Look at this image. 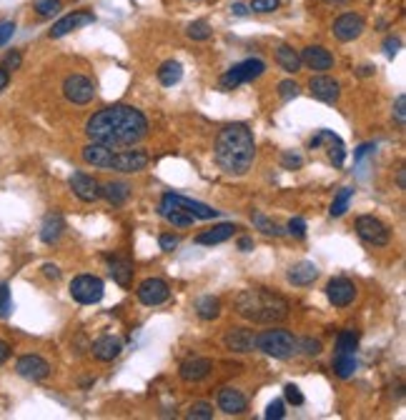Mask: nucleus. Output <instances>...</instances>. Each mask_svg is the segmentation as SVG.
<instances>
[{"label":"nucleus","instance_id":"nucleus-5","mask_svg":"<svg viewBox=\"0 0 406 420\" xmlns=\"http://www.w3.org/2000/svg\"><path fill=\"white\" fill-rule=\"evenodd\" d=\"M105 286L96 275H78L70 280V298L80 305H96L103 300Z\"/></svg>","mask_w":406,"mask_h":420},{"label":"nucleus","instance_id":"nucleus-6","mask_svg":"<svg viewBox=\"0 0 406 420\" xmlns=\"http://www.w3.org/2000/svg\"><path fill=\"white\" fill-rule=\"evenodd\" d=\"M264 73H266V63L259 61V58H248V61H241L228 68L226 75L221 78V86L223 88L243 86V83H251V80L261 78Z\"/></svg>","mask_w":406,"mask_h":420},{"label":"nucleus","instance_id":"nucleus-43","mask_svg":"<svg viewBox=\"0 0 406 420\" xmlns=\"http://www.w3.org/2000/svg\"><path fill=\"white\" fill-rule=\"evenodd\" d=\"M283 415H286V405H283V400H271L269 408H266L264 418L266 420H281Z\"/></svg>","mask_w":406,"mask_h":420},{"label":"nucleus","instance_id":"nucleus-25","mask_svg":"<svg viewBox=\"0 0 406 420\" xmlns=\"http://www.w3.org/2000/svg\"><path fill=\"white\" fill-rule=\"evenodd\" d=\"M319 278V268H316L314 263H308V260H301V263H296V265H291L289 270V280L294 283V286H311L314 280Z\"/></svg>","mask_w":406,"mask_h":420},{"label":"nucleus","instance_id":"nucleus-13","mask_svg":"<svg viewBox=\"0 0 406 420\" xmlns=\"http://www.w3.org/2000/svg\"><path fill=\"white\" fill-rule=\"evenodd\" d=\"M91 23H96V15H93L91 10H73V13H68V15H63L58 23H53V28H50V38L58 40V38L78 31V28H86V25H91Z\"/></svg>","mask_w":406,"mask_h":420},{"label":"nucleus","instance_id":"nucleus-46","mask_svg":"<svg viewBox=\"0 0 406 420\" xmlns=\"http://www.w3.org/2000/svg\"><path fill=\"white\" fill-rule=\"evenodd\" d=\"M281 165L286 168V171H296V168H301V165H303V158L299 155V153L289 150V153H283Z\"/></svg>","mask_w":406,"mask_h":420},{"label":"nucleus","instance_id":"nucleus-3","mask_svg":"<svg viewBox=\"0 0 406 420\" xmlns=\"http://www.w3.org/2000/svg\"><path fill=\"white\" fill-rule=\"evenodd\" d=\"M289 300L269 288H248L236 295V313L251 323H281L289 318Z\"/></svg>","mask_w":406,"mask_h":420},{"label":"nucleus","instance_id":"nucleus-12","mask_svg":"<svg viewBox=\"0 0 406 420\" xmlns=\"http://www.w3.org/2000/svg\"><path fill=\"white\" fill-rule=\"evenodd\" d=\"M366 31V20L359 15V13H344L333 20V36L341 40V43H351L356 40L361 33Z\"/></svg>","mask_w":406,"mask_h":420},{"label":"nucleus","instance_id":"nucleus-2","mask_svg":"<svg viewBox=\"0 0 406 420\" xmlns=\"http://www.w3.org/2000/svg\"><path fill=\"white\" fill-rule=\"evenodd\" d=\"M216 163L228 176H246L256 158V143L253 133L243 123H234L218 133L216 138Z\"/></svg>","mask_w":406,"mask_h":420},{"label":"nucleus","instance_id":"nucleus-60","mask_svg":"<svg viewBox=\"0 0 406 420\" xmlns=\"http://www.w3.org/2000/svg\"><path fill=\"white\" fill-rule=\"evenodd\" d=\"M396 180H399V188L404 190L406 188V173H404V168H399V173H396Z\"/></svg>","mask_w":406,"mask_h":420},{"label":"nucleus","instance_id":"nucleus-57","mask_svg":"<svg viewBox=\"0 0 406 420\" xmlns=\"http://www.w3.org/2000/svg\"><path fill=\"white\" fill-rule=\"evenodd\" d=\"M8 358H10V345H8L6 341H0V366H3Z\"/></svg>","mask_w":406,"mask_h":420},{"label":"nucleus","instance_id":"nucleus-45","mask_svg":"<svg viewBox=\"0 0 406 420\" xmlns=\"http://www.w3.org/2000/svg\"><path fill=\"white\" fill-rule=\"evenodd\" d=\"M281 6V0H251V10L253 13H273Z\"/></svg>","mask_w":406,"mask_h":420},{"label":"nucleus","instance_id":"nucleus-54","mask_svg":"<svg viewBox=\"0 0 406 420\" xmlns=\"http://www.w3.org/2000/svg\"><path fill=\"white\" fill-rule=\"evenodd\" d=\"M43 273H45V278H50V280H58V278H61V268H58V265H53V263H45V265H43Z\"/></svg>","mask_w":406,"mask_h":420},{"label":"nucleus","instance_id":"nucleus-22","mask_svg":"<svg viewBox=\"0 0 406 420\" xmlns=\"http://www.w3.org/2000/svg\"><path fill=\"white\" fill-rule=\"evenodd\" d=\"M246 396L236 388H221L218 390V408L226 415H241L246 410Z\"/></svg>","mask_w":406,"mask_h":420},{"label":"nucleus","instance_id":"nucleus-17","mask_svg":"<svg viewBox=\"0 0 406 420\" xmlns=\"http://www.w3.org/2000/svg\"><path fill=\"white\" fill-rule=\"evenodd\" d=\"M308 91H311V95H314L316 100L329 105L336 103L338 95H341V86H338L333 78H329V75H314V78L308 80Z\"/></svg>","mask_w":406,"mask_h":420},{"label":"nucleus","instance_id":"nucleus-42","mask_svg":"<svg viewBox=\"0 0 406 420\" xmlns=\"http://www.w3.org/2000/svg\"><path fill=\"white\" fill-rule=\"evenodd\" d=\"M278 95H281L283 103H289V100H294L299 95V86H296L294 80H281L278 83Z\"/></svg>","mask_w":406,"mask_h":420},{"label":"nucleus","instance_id":"nucleus-30","mask_svg":"<svg viewBox=\"0 0 406 420\" xmlns=\"http://www.w3.org/2000/svg\"><path fill=\"white\" fill-rule=\"evenodd\" d=\"M276 63L286 70V73H296L301 68V55L296 53L291 45H278L276 48Z\"/></svg>","mask_w":406,"mask_h":420},{"label":"nucleus","instance_id":"nucleus-1","mask_svg":"<svg viewBox=\"0 0 406 420\" xmlns=\"http://www.w3.org/2000/svg\"><path fill=\"white\" fill-rule=\"evenodd\" d=\"M148 133V120L141 110L133 105H111L98 113H93V118L86 123V135L91 143H100L108 148H128L141 143Z\"/></svg>","mask_w":406,"mask_h":420},{"label":"nucleus","instance_id":"nucleus-41","mask_svg":"<svg viewBox=\"0 0 406 420\" xmlns=\"http://www.w3.org/2000/svg\"><path fill=\"white\" fill-rule=\"evenodd\" d=\"M10 311H13L10 288H8V283H0V318H8Z\"/></svg>","mask_w":406,"mask_h":420},{"label":"nucleus","instance_id":"nucleus-40","mask_svg":"<svg viewBox=\"0 0 406 420\" xmlns=\"http://www.w3.org/2000/svg\"><path fill=\"white\" fill-rule=\"evenodd\" d=\"M188 418L191 420H211L213 418V405L211 403H193L191 408H188Z\"/></svg>","mask_w":406,"mask_h":420},{"label":"nucleus","instance_id":"nucleus-50","mask_svg":"<svg viewBox=\"0 0 406 420\" xmlns=\"http://www.w3.org/2000/svg\"><path fill=\"white\" fill-rule=\"evenodd\" d=\"M283 396H286L289 403H294V405H303V396H301V390H299V385L289 383L283 388Z\"/></svg>","mask_w":406,"mask_h":420},{"label":"nucleus","instance_id":"nucleus-8","mask_svg":"<svg viewBox=\"0 0 406 420\" xmlns=\"http://www.w3.org/2000/svg\"><path fill=\"white\" fill-rule=\"evenodd\" d=\"M356 233H359V238H361L363 243L376 245V248L386 245L389 238H391L389 228L384 226L379 218H374V215H361V218L356 220Z\"/></svg>","mask_w":406,"mask_h":420},{"label":"nucleus","instance_id":"nucleus-19","mask_svg":"<svg viewBox=\"0 0 406 420\" xmlns=\"http://www.w3.org/2000/svg\"><path fill=\"white\" fill-rule=\"evenodd\" d=\"M70 188H73V193L78 195L83 203H93L100 198L98 180L93 176H86V173H73V176H70Z\"/></svg>","mask_w":406,"mask_h":420},{"label":"nucleus","instance_id":"nucleus-33","mask_svg":"<svg viewBox=\"0 0 406 420\" xmlns=\"http://www.w3.org/2000/svg\"><path fill=\"white\" fill-rule=\"evenodd\" d=\"M160 215L171 223V226H176V228H188V226H193V218L188 213H183V210H179V208H173V205H168V203H163L160 201Z\"/></svg>","mask_w":406,"mask_h":420},{"label":"nucleus","instance_id":"nucleus-52","mask_svg":"<svg viewBox=\"0 0 406 420\" xmlns=\"http://www.w3.org/2000/svg\"><path fill=\"white\" fill-rule=\"evenodd\" d=\"M399 50H401V40H399V38L389 36L386 40H384V53H386V58H394Z\"/></svg>","mask_w":406,"mask_h":420},{"label":"nucleus","instance_id":"nucleus-18","mask_svg":"<svg viewBox=\"0 0 406 420\" xmlns=\"http://www.w3.org/2000/svg\"><path fill=\"white\" fill-rule=\"evenodd\" d=\"M211 371H213V363H211L209 358H198V355H193V358L181 363L179 375L183 378L186 383H201L203 378L211 375Z\"/></svg>","mask_w":406,"mask_h":420},{"label":"nucleus","instance_id":"nucleus-23","mask_svg":"<svg viewBox=\"0 0 406 420\" xmlns=\"http://www.w3.org/2000/svg\"><path fill=\"white\" fill-rule=\"evenodd\" d=\"M63 231H66V218L61 213H48L43 218V226H40V240L45 245H53L61 240Z\"/></svg>","mask_w":406,"mask_h":420},{"label":"nucleus","instance_id":"nucleus-44","mask_svg":"<svg viewBox=\"0 0 406 420\" xmlns=\"http://www.w3.org/2000/svg\"><path fill=\"white\" fill-rule=\"evenodd\" d=\"M394 118H396V123H399L401 128L406 125V95L404 93H399L396 95V100H394Z\"/></svg>","mask_w":406,"mask_h":420},{"label":"nucleus","instance_id":"nucleus-16","mask_svg":"<svg viewBox=\"0 0 406 420\" xmlns=\"http://www.w3.org/2000/svg\"><path fill=\"white\" fill-rule=\"evenodd\" d=\"M326 298L333 308H346L356 298V286L349 278H333L326 286Z\"/></svg>","mask_w":406,"mask_h":420},{"label":"nucleus","instance_id":"nucleus-11","mask_svg":"<svg viewBox=\"0 0 406 420\" xmlns=\"http://www.w3.org/2000/svg\"><path fill=\"white\" fill-rule=\"evenodd\" d=\"M135 293H138V300H141L143 305H148V308L163 305L171 298V288H168L166 280H160V278H146Z\"/></svg>","mask_w":406,"mask_h":420},{"label":"nucleus","instance_id":"nucleus-21","mask_svg":"<svg viewBox=\"0 0 406 420\" xmlns=\"http://www.w3.org/2000/svg\"><path fill=\"white\" fill-rule=\"evenodd\" d=\"M226 348L234 353H251L256 348V333L248 328H231L226 333Z\"/></svg>","mask_w":406,"mask_h":420},{"label":"nucleus","instance_id":"nucleus-4","mask_svg":"<svg viewBox=\"0 0 406 420\" xmlns=\"http://www.w3.org/2000/svg\"><path fill=\"white\" fill-rule=\"evenodd\" d=\"M256 348H259L261 353L271 355V358L286 360L299 350V341H296L289 330L278 328V330H266V333L256 335Z\"/></svg>","mask_w":406,"mask_h":420},{"label":"nucleus","instance_id":"nucleus-7","mask_svg":"<svg viewBox=\"0 0 406 420\" xmlns=\"http://www.w3.org/2000/svg\"><path fill=\"white\" fill-rule=\"evenodd\" d=\"M63 95L75 105H86L91 103L93 95H96V83H93L88 75H80V73L68 75V78L63 80Z\"/></svg>","mask_w":406,"mask_h":420},{"label":"nucleus","instance_id":"nucleus-48","mask_svg":"<svg viewBox=\"0 0 406 420\" xmlns=\"http://www.w3.org/2000/svg\"><path fill=\"white\" fill-rule=\"evenodd\" d=\"M299 348H301L308 358H314V355L321 353V341H314V338H303V341L299 343Z\"/></svg>","mask_w":406,"mask_h":420},{"label":"nucleus","instance_id":"nucleus-31","mask_svg":"<svg viewBox=\"0 0 406 420\" xmlns=\"http://www.w3.org/2000/svg\"><path fill=\"white\" fill-rule=\"evenodd\" d=\"M181 78H183V65H181L179 61H166L163 65L158 68V80H160V86L173 88Z\"/></svg>","mask_w":406,"mask_h":420},{"label":"nucleus","instance_id":"nucleus-27","mask_svg":"<svg viewBox=\"0 0 406 420\" xmlns=\"http://www.w3.org/2000/svg\"><path fill=\"white\" fill-rule=\"evenodd\" d=\"M130 195V185L123 180H111V183L100 185V198L111 203V205H123Z\"/></svg>","mask_w":406,"mask_h":420},{"label":"nucleus","instance_id":"nucleus-53","mask_svg":"<svg viewBox=\"0 0 406 420\" xmlns=\"http://www.w3.org/2000/svg\"><path fill=\"white\" fill-rule=\"evenodd\" d=\"M160 248L163 250H173V248H179V238L176 235H160Z\"/></svg>","mask_w":406,"mask_h":420},{"label":"nucleus","instance_id":"nucleus-49","mask_svg":"<svg viewBox=\"0 0 406 420\" xmlns=\"http://www.w3.org/2000/svg\"><path fill=\"white\" fill-rule=\"evenodd\" d=\"M13 36H15V23H13V20H3V23H0V48L6 43H10Z\"/></svg>","mask_w":406,"mask_h":420},{"label":"nucleus","instance_id":"nucleus-24","mask_svg":"<svg viewBox=\"0 0 406 420\" xmlns=\"http://www.w3.org/2000/svg\"><path fill=\"white\" fill-rule=\"evenodd\" d=\"M121 350H123V345H121V341L113 338V335H103V338H98V341L93 343V355L98 360H103V363L116 360L118 355H121Z\"/></svg>","mask_w":406,"mask_h":420},{"label":"nucleus","instance_id":"nucleus-35","mask_svg":"<svg viewBox=\"0 0 406 420\" xmlns=\"http://www.w3.org/2000/svg\"><path fill=\"white\" fill-rule=\"evenodd\" d=\"M351 198H354V188H341L336 193V198H333V203H331V218H341V215L349 210V203H351Z\"/></svg>","mask_w":406,"mask_h":420},{"label":"nucleus","instance_id":"nucleus-38","mask_svg":"<svg viewBox=\"0 0 406 420\" xmlns=\"http://www.w3.org/2000/svg\"><path fill=\"white\" fill-rule=\"evenodd\" d=\"M186 36L191 40H209L211 38V25L206 20H193L188 28H186Z\"/></svg>","mask_w":406,"mask_h":420},{"label":"nucleus","instance_id":"nucleus-36","mask_svg":"<svg viewBox=\"0 0 406 420\" xmlns=\"http://www.w3.org/2000/svg\"><path fill=\"white\" fill-rule=\"evenodd\" d=\"M359 333L356 330H341L336 335V353H356Z\"/></svg>","mask_w":406,"mask_h":420},{"label":"nucleus","instance_id":"nucleus-9","mask_svg":"<svg viewBox=\"0 0 406 420\" xmlns=\"http://www.w3.org/2000/svg\"><path fill=\"white\" fill-rule=\"evenodd\" d=\"M146 165H148V155L143 150H113L105 171L138 173V171H143Z\"/></svg>","mask_w":406,"mask_h":420},{"label":"nucleus","instance_id":"nucleus-26","mask_svg":"<svg viewBox=\"0 0 406 420\" xmlns=\"http://www.w3.org/2000/svg\"><path fill=\"white\" fill-rule=\"evenodd\" d=\"M108 265H111V278L116 280L121 288H128L130 280H133V263L128 258H108Z\"/></svg>","mask_w":406,"mask_h":420},{"label":"nucleus","instance_id":"nucleus-61","mask_svg":"<svg viewBox=\"0 0 406 420\" xmlns=\"http://www.w3.org/2000/svg\"><path fill=\"white\" fill-rule=\"evenodd\" d=\"M371 73H374V68H371V65H361V68H359V75H363V78H366V75H371Z\"/></svg>","mask_w":406,"mask_h":420},{"label":"nucleus","instance_id":"nucleus-59","mask_svg":"<svg viewBox=\"0 0 406 420\" xmlns=\"http://www.w3.org/2000/svg\"><path fill=\"white\" fill-rule=\"evenodd\" d=\"M239 250H243V253L253 250V240H251V238H241V240H239Z\"/></svg>","mask_w":406,"mask_h":420},{"label":"nucleus","instance_id":"nucleus-34","mask_svg":"<svg viewBox=\"0 0 406 420\" xmlns=\"http://www.w3.org/2000/svg\"><path fill=\"white\" fill-rule=\"evenodd\" d=\"M196 311L201 320H216V318L221 316V300L213 298V295H203L196 303Z\"/></svg>","mask_w":406,"mask_h":420},{"label":"nucleus","instance_id":"nucleus-58","mask_svg":"<svg viewBox=\"0 0 406 420\" xmlns=\"http://www.w3.org/2000/svg\"><path fill=\"white\" fill-rule=\"evenodd\" d=\"M8 83H10V73H8L6 68H0V93L6 91V88H8Z\"/></svg>","mask_w":406,"mask_h":420},{"label":"nucleus","instance_id":"nucleus-29","mask_svg":"<svg viewBox=\"0 0 406 420\" xmlns=\"http://www.w3.org/2000/svg\"><path fill=\"white\" fill-rule=\"evenodd\" d=\"M113 155V148L100 146V143H91V146L83 148V160L93 168H108V160Z\"/></svg>","mask_w":406,"mask_h":420},{"label":"nucleus","instance_id":"nucleus-28","mask_svg":"<svg viewBox=\"0 0 406 420\" xmlns=\"http://www.w3.org/2000/svg\"><path fill=\"white\" fill-rule=\"evenodd\" d=\"M234 231H236L234 223H221V226H213V228H209V231H203L201 235L196 238V243L198 245H218L234 235Z\"/></svg>","mask_w":406,"mask_h":420},{"label":"nucleus","instance_id":"nucleus-10","mask_svg":"<svg viewBox=\"0 0 406 420\" xmlns=\"http://www.w3.org/2000/svg\"><path fill=\"white\" fill-rule=\"evenodd\" d=\"M163 203H168V205L179 208V210L188 213L193 220H211V218H218V210H213V208L206 205V203H198V201H191V198H183V195L166 193V195H163Z\"/></svg>","mask_w":406,"mask_h":420},{"label":"nucleus","instance_id":"nucleus-20","mask_svg":"<svg viewBox=\"0 0 406 420\" xmlns=\"http://www.w3.org/2000/svg\"><path fill=\"white\" fill-rule=\"evenodd\" d=\"M301 63L303 65H308L311 70H329V68H333V55L331 50H326L324 45H308V48H303L301 53Z\"/></svg>","mask_w":406,"mask_h":420},{"label":"nucleus","instance_id":"nucleus-14","mask_svg":"<svg viewBox=\"0 0 406 420\" xmlns=\"http://www.w3.org/2000/svg\"><path fill=\"white\" fill-rule=\"evenodd\" d=\"M15 373L20 378H25V380L38 383V380H45L50 375V363L45 358H40V355H23L15 363Z\"/></svg>","mask_w":406,"mask_h":420},{"label":"nucleus","instance_id":"nucleus-62","mask_svg":"<svg viewBox=\"0 0 406 420\" xmlns=\"http://www.w3.org/2000/svg\"><path fill=\"white\" fill-rule=\"evenodd\" d=\"M324 3H329V6H341V3H346V0H324Z\"/></svg>","mask_w":406,"mask_h":420},{"label":"nucleus","instance_id":"nucleus-51","mask_svg":"<svg viewBox=\"0 0 406 420\" xmlns=\"http://www.w3.org/2000/svg\"><path fill=\"white\" fill-rule=\"evenodd\" d=\"M20 63H23V55H20V50H10V53L6 55V61H3V68L10 73V70H18Z\"/></svg>","mask_w":406,"mask_h":420},{"label":"nucleus","instance_id":"nucleus-39","mask_svg":"<svg viewBox=\"0 0 406 420\" xmlns=\"http://www.w3.org/2000/svg\"><path fill=\"white\" fill-rule=\"evenodd\" d=\"M253 223H256V228H259L261 233H266V235H273V238H278V235H283L286 231H281V228L273 223V220H269L266 215H261V213H256L253 215Z\"/></svg>","mask_w":406,"mask_h":420},{"label":"nucleus","instance_id":"nucleus-47","mask_svg":"<svg viewBox=\"0 0 406 420\" xmlns=\"http://www.w3.org/2000/svg\"><path fill=\"white\" fill-rule=\"evenodd\" d=\"M286 231H289L294 238H306V220H303V218H291L289 226H286Z\"/></svg>","mask_w":406,"mask_h":420},{"label":"nucleus","instance_id":"nucleus-55","mask_svg":"<svg viewBox=\"0 0 406 420\" xmlns=\"http://www.w3.org/2000/svg\"><path fill=\"white\" fill-rule=\"evenodd\" d=\"M231 13H234V15H239V18H246L248 13H251V8L243 6V3H234V6H231Z\"/></svg>","mask_w":406,"mask_h":420},{"label":"nucleus","instance_id":"nucleus-32","mask_svg":"<svg viewBox=\"0 0 406 420\" xmlns=\"http://www.w3.org/2000/svg\"><path fill=\"white\" fill-rule=\"evenodd\" d=\"M356 355L354 353H336L333 358V373H336L341 380H349L354 373H356Z\"/></svg>","mask_w":406,"mask_h":420},{"label":"nucleus","instance_id":"nucleus-37","mask_svg":"<svg viewBox=\"0 0 406 420\" xmlns=\"http://www.w3.org/2000/svg\"><path fill=\"white\" fill-rule=\"evenodd\" d=\"M63 8L61 0H36L33 3V10L40 15V18H53V15H58Z\"/></svg>","mask_w":406,"mask_h":420},{"label":"nucleus","instance_id":"nucleus-56","mask_svg":"<svg viewBox=\"0 0 406 420\" xmlns=\"http://www.w3.org/2000/svg\"><path fill=\"white\" fill-rule=\"evenodd\" d=\"M374 150H376V148L371 146V143H366V146H359V148H356V153H354V158L361 160L363 155H369V153H374Z\"/></svg>","mask_w":406,"mask_h":420},{"label":"nucleus","instance_id":"nucleus-15","mask_svg":"<svg viewBox=\"0 0 406 420\" xmlns=\"http://www.w3.org/2000/svg\"><path fill=\"white\" fill-rule=\"evenodd\" d=\"M326 143L329 146V158H331V163L336 165V168H341L344 165V160H346V146H344V140L338 138L333 130H319V133L311 138V143L308 146L311 148H319V146H324Z\"/></svg>","mask_w":406,"mask_h":420}]
</instances>
